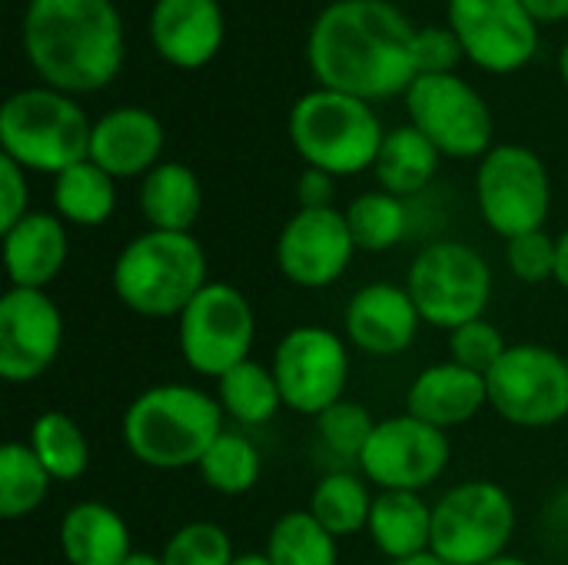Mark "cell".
I'll return each instance as SVG.
<instances>
[{"label":"cell","instance_id":"cell-1","mask_svg":"<svg viewBox=\"0 0 568 565\" xmlns=\"http://www.w3.org/2000/svg\"><path fill=\"white\" fill-rule=\"evenodd\" d=\"M416 33L389 0H336L310 30V70L326 90L366 103L389 100L419 77Z\"/></svg>","mask_w":568,"mask_h":565},{"label":"cell","instance_id":"cell-2","mask_svg":"<svg viewBox=\"0 0 568 565\" xmlns=\"http://www.w3.org/2000/svg\"><path fill=\"white\" fill-rule=\"evenodd\" d=\"M23 50L37 77L60 93H93L123 67V20L113 0H30Z\"/></svg>","mask_w":568,"mask_h":565},{"label":"cell","instance_id":"cell-3","mask_svg":"<svg viewBox=\"0 0 568 565\" xmlns=\"http://www.w3.org/2000/svg\"><path fill=\"white\" fill-rule=\"evenodd\" d=\"M226 430V416L216 393L193 383H156L136 393L120 420V440L126 453L160 473L196 470L216 436Z\"/></svg>","mask_w":568,"mask_h":565},{"label":"cell","instance_id":"cell-4","mask_svg":"<svg viewBox=\"0 0 568 565\" xmlns=\"http://www.w3.org/2000/svg\"><path fill=\"white\" fill-rule=\"evenodd\" d=\"M210 283V260L193 233L143 230L113 260V296L143 320H176Z\"/></svg>","mask_w":568,"mask_h":565},{"label":"cell","instance_id":"cell-5","mask_svg":"<svg viewBox=\"0 0 568 565\" xmlns=\"http://www.w3.org/2000/svg\"><path fill=\"white\" fill-rule=\"evenodd\" d=\"M290 140L306 167L329 176H356L376 167L386 130L373 103L320 87L293 103Z\"/></svg>","mask_w":568,"mask_h":565},{"label":"cell","instance_id":"cell-6","mask_svg":"<svg viewBox=\"0 0 568 565\" xmlns=\"http://www.w3.org/2000/svg\"><path fill=\"white\" fill-rule=\"evenodd\" d=\"M90 130L83 107L60 90L27 87L0 107V150L27 173H63L90 160Z\"/></svg>","mask_w":568,"mask_h":565},{"label":"cell","instance_id":"cell-7","mask_svg":"<svg viewBox=\"0 0 568 565\" xmlns=\"http://www.w3.org/2000/svg\"><path fill=\"white\" fill-rule=\"evenodd\" d=\"M403 283L416 300L423 323L443 333L483 320L496 293L489 260L473 243L453 236L426 240L413 256Z\"/></svg>","mask_w":568,"mask_h":565},{"label":"cell","instance_id":"cell-8","mask_svg":"<svg viewBox=\"0 0 568 565\" xmlns=\"http://www.w3.org/2000/svg\"><path fill=\"white\" fill-rule=\"evenodd\" d=\"M519 533L516 500L496 480H466L433 503V553L449 565H486Z\"/></svg>","mask_w":568,"mask_h":565},{"label":"cell","instance_id":"cell-9","mask_svg":"<svg viewBox=\"0 0 568 565\" xmlns=\"http://www.w3.org/2000/svg\"><path fill=\"white\" fill-rule=\"evenodd\" d=\"M176 346L186 370L213 383L253 360L256 310L250 296L226 280H210L176 316Z\"/></svg>","mask_w":568,"mask_h":565},{"label":"cell","instance_id":"cell-10","mask_svg":"<svg viewBox=\"0 0 568 565\" xmlns=\"http://www.w3.org/2000/svg\"><path fill=\"white\" fill-rule=\"evenodd\" d=\"M489 410L516 430H552L568 420V356L546 343H509L486 373Z\"/></svg>","mask_w":568,"mask_h":565},{"label":"cell","instance_id":"cell-11","mask_svg":"<svg viewBox=\"0 0 568 565\" xmlns=\"http://www.w3.org/2000/svg\"><path fill=\"white\" fill-rule=\"evenodd\" d=\"M270 370L280 383L283 403L296 416L316 420L339 400H346L349 373H353V346L343 333L300 323L280 336L273 346Z\"/></svg>","mask_w":568,"mask_h":565},{"label":"cell","instance_id":"cell-12","mask_svg":"<svg viewBox=\"0 0 568 565\" xmlns=\"http://www.w3.org/2000/svg\"><path fill=\"white\" fill-rule=\"evenodd\" d=\"M476 206L483 223L503 240L546 230L552 180L542 157L523 143L493 147L476 170Z\"/></svg>","mask_w":568,"mask_h":565},{"label":"cell","instance_id":"cell-13","mask_svg":"<svg viewBox=\"0 0 568 565\" xmlns=\"http://www.w3.org/2000/svg\"><path fill=\"white\" fill-rule=\"evenodd\" d=\"M409 123L449 160H483L493 150L489 103L456 73H419L406 90Z\"/></svg>","mask_w":568,"mask_h":565},{"label":"cell","instance_id":"cell-14","mask_svg":"<svg viewBox=\"0 0 568 565\" xmlns=\"http://www.w3.org/2000/svg\"><path fill=\"white\" fill-rule=\"evenodd\" d=\"M453 463V440L409 413H396L376 423L359 473L376 493H426L436 486Z\"/></svg>","mask_w":568,"mask_h":565},{"label":"cell","instance_id":"cell-15","mask_svg":"<svg viewBox=\"0 0 568 565\" xmlns=\"http://www.w3.org/2000/svg\"><path fill=\"white\" fill-rule=\"evenodd\" d=\"M63 313L47 290L7 286L0 296V376L10 386L37 383L63 350Z\"/></svg>","mask_w":568,"mask_h":565},{"label":"cell","instance_id":"cell-16","mask_svg":"<svg viewBox=\"0 0 568 565\" xmlns=\"http://www.w3.org/2000/svg\"><path fill=\"white\" fill-rule=\"evenodd\" d=\"M356 253L346 213L336 206L296 210L276 236V270L300 290L336 286L349 273Z\"/></svg>","mask_w":568,"mask_h":565},{"label":"cell","instance_id":"cell-17","mask_svg":"<svg viewBox=\"0 0 568 565\" xmlns=\"http://www.w3.org/2000/svg\"><path fill=\"white\" fill-rule=\"evenodd\" d=\"M449 30L463 53L489 73L523 70L539 47V23L523 0H449Z\"/></svg>","mask_w":568,"mask_h":565},{"label":"cell","instance_id":"cell-18","mask_svg":"<svg viewBox=\"0 0 568 565\" xmlns=\"http://www.w3.org/2000/svg\"><path fill=\"white\" fill-rule=\"evenodd\" d=\"M423 316L406 283L373 280L353 290L343 306L346 343L373 360H396L413 350L423 330Z\"/></svg>","mask_w":568,"mask_h":565},{"label":"cell","instance_id":"cell-19","mask_svg":"<svg viewBox=\"0 0 568 565\" xmlns=\"http://www.w3.org/2000/svg\"><path fill=\"white\" fill-rule=\"evenodd\" d=\"M166 133L156 113L143 107H116L103 113L90 130V160L113 180L146 176L160 167Z\"/></svg>","mask_w":568,"mask_h":565},{"label":"cell","instance_id":"cell-20","mask_svg":"<svg viewBox=\"0 0 568 565\" xmlns=\"http://www.w3.org/2000/svg\"><path fill=\"white\" fill-rule=\"evenodd\" d=\"M483 410H489L486 376L453 360L423 366L406 390V413L446 433L473 423Z\"/></svg>","mask_w":568,"mask_h":565},{"label":"cell","instance_id":"cell-21","mask_svg":"<svg viewBox=\"0 0 568 565\" xmlns=\"http://www.w3.org/2000/svg\"><path fill=\"white\" fill-rule=\"evenodd\" d=\"M223 10L216 0H156L150 10L153 47L180 70L210 63L223 43Z\"/></svg>","mask_w":568,"mask_h":565},{"label":"cell","instance_id":"cell-22","mask_svg":"<svg viewBox=\"0 0 568 565\" xmlns=\"http://www.w3.org/2000/svg\"><path fill=\"white\" fill-rule=\"evenodd\" d=\"M70 260L67 223L50 210H30L20 223L3 230L7 283L23 290H47L60 280Z\"/></svg>","mask_w":568,"mask_h":565},{"label":"cell","instance_id":"cell-23","mask_svg":"<svg viewBox=\"0 0 568 565\" xmlns=\"http://www.w3.org/2000/svg\"><path fill=\"white\" fill-rule=\"evenodd\" d=\"M57 536L67 565H123L133 553L126 519L100 500L73 503L63 513Z\"/></svg>","mask_w":568,"mask_h":565},{"label":"cell","instance_id":"cell-24","mask_svg":"<svg viewBox=\"0 0 568 565\" xmlns=\"http://www.w3.org/2000/svg\"><path fill=\"white\" fill-rule=\"evenodd\" d=\"M369 543L389 563H403L433 549V503L423 493H376Z\"/></svg>","mask_w":568,"mask_h":565},{"label":"cell","instance_id":"cell-25","mask_svg":"<svg viewBox=\"0 0 568 565\" xmlns=\"http://www.w3.org/2000/svg\"><path fill=\"white\" fill-rule=\"evenodd\" d=\"M203 210V186L186 163L163 160L140 180V213L146 230L193 233Z\"/></svg>","mask_w":568,"mask_h":565},{"label":"cell","instance_id":"cell-26","mask_svg":"<svg viewBox=\"0 0 568 565\" xmlns=\"http://www.w3.org/2000/svg\"><path fill=\"white\" fill-rule=\"evenodd\" d=\"M439 160L443 153L409 123V127H396L386 133L373 173H376L379 190L399 200H416L423 190H429L439 170Z\"/></svg>","mask_w":568,"mask_h":565},{"label":"cell","instance_id":"cell-27","mask_svg":"<svg viewBox=\"0 0 568 565\" xmlns=\"http://www.w3.org/2000/svg\"><path fill=\"white\" fill-rule=\"evenodd\" d=\"M216 403L233 430H260L286 410L273 370L256 360H246L216 380Z\"/></svg>","mask_w":568,"mask_h":565},{"label":"cell","instance_id":"cell-28","mask_svg":"<svg viewBox=\"0 0 568 565\" xmlns=\"http://www.w3.org/2000/svg\"><path fill=\"white\" fill-rule=\"evenodd\" d=\"M373 500H376V490L369 486V480L359 470H326L316 480L306 509L336 539H349V536L366 533Z\"/></svg>","mask_w":568,"mask_h":565},{"label":"cell","instance_id":"cell-29","mask_svg":"<svg viewBox=\"0 0 568 565\" xmlns=\"http://www.w3.org/2000/svg\"><path fill=\"white\" fill-rule=\"evenodd\" d=\"M53 213L67 226H103L116 213V180L93 160L67 167L53 176Z\"/></svg>","mask_w":568,"mask_h":565},{"label":"cell","instance_id":"cell-30","mask_svg":"<svg viewBox=\"0 0 568 565\" xmlns=\"http://www.w3.org/2000/svg\"><path fill=\"white\" fill-rule=\"evenodd\" d=\"M349 233L359 253H389L413 236V206L386 190L359 193L346 210Z\"/></svg>","mask_w":568,"mask_h":565},{"label":"cell","instance_id":"cell-31","mask_svg":"<svg viewBox=\"0 0 568 565\" xmlns=\"http://www.w3.org/2000/svg\"><path fill=\"white\" fill-rule=\"evenodd\" d=\"M27 446L37 453L53 483H77L90 470V443L70 413L47 410L27 430Z\"/></svg>","mask_w":568,"mask_h":565},{"label":"cell","instance_id":"cell-32","mask_svg":"<svg viewBox=\"0 0 568 565\" xmlns=\"http://www.w3.org/2000/svg\"><path fill=\"white\" fill-rule=\"evenodd\" d=\"M206 490L220 496H246L263 480V453L246 430H223L196 466Z\"/></svg>","mask_w":568,"mask_h":565},{"label":"cell","instance_id":"cell-33","mask_svg":"<svg viewBox=\"0 0 568 565\" xmlns=\"http://www.w3.org/2000/svg\"><path fill=\"white\" fill-rule=\"evenodd\" d=\"M263 553L273 565H339V539L310 509H290L273 523Z\"/></svg>","mask_w":568,"mask_h":565},{"label":"cell","instance_id":"cell-34","mask_svg":"<svg viewBox=\"0 0 568 565\" xmlns=\"http://www.w3.org/2000/svg\"><path fill=\"white\" fill-rule=\"evenodd\" d=\"M53 476L43 470L27 440H13L0 446V516L7 523L33 516L50 496Z\"/></svg>","mask_w":568,"mask_h":565},{"label":"cell","instance_id":"cell-35","mask_svg":"<svg viewBox=\"0 0 568 565\" xmlns=\"http://www.w3.org/2000/svg\"><path fill=\"white\" fill-rule=\"evenodd\" d=\"M313 423H316V443L323 456H329L333 470H356L379 420H373L366 403L346 396L326 413H320Z\"/></svg>","mask_w":568,"mask_h":565},{"label":"cell","instance_id":"cell-36","mask_svg":"<svg viewBox=\"0 0 568 565\" xmlns=\"http://www.w3.org/2000/svg\"><path fill=\"white\" fill-rule=\"evenodd\" d=\"M160 559L163 565H230L236 559V549L220 523L193 519L166 539Z\"/></svg>","mask_w":568,"mask_h":565},{"label":"cell","instance_id":"cell-37","mask_svg":"<svg viewBox=\"0 0 568 565\" xmlns=\"http://www.w3.org/2000/svg\"><path fill=\"white\" fill-rule=\"evenodd\" d=\"M446 346H449L446 360H453V363L486 376L506 356L509 340H506V333L489 316H483V320L463 323L459 330L446 333Z\"/></svg>","mask_w":568,"mask_h":565},{"label":"cell","instance_id":"cell-38","mask_svg":"<svg viewBox=\"0 0 568 565\" xmlns=\"http://www.w3.org/2000/svg\"><path fill=\"white\" fill-rule=\"evenodd\" d=\"M506 266L519 283L539 286L556 280V236L549 230L506 240Z\"/></svg>","mask_w":568,"mask_h":565},{"label":"cell","instance_id":"cell-39","mask_svg":"<svg viewBox=\"0 0 568 565\" xmlns=\"http://www.w3.org/2000/svg\"><path fill=\"white\" fill-rule=\"evenodd\" d=\"M463 57V43L453 30L426 27L416 33V63L419 73H453Z\"/></svg>","mask_w":568,"mask_h":565},{"label":"cell","instance_id":"cell-40","mask_svg":"<svg viewBox=\"0 0 568 565\" xmlns=\"http://www.w3.org/2000/svg\"><path fill=\"white\" fill-rule=\"evenodd\" d=\"M30 213V183L27 170L0 153V233L20 223Z\"/></svg>","mask_w":568,"mask_h":565},{"label":"cell","instance_id":"cell-41","mask_svg":"<svg viewBox=\"0 0 568 565\" xmlns=\"http://www.w3.org/2000/svg\"><path fill=\"white\" fill-rule=\"evenodd\" d=\"M333 193H336V176L316 170V167H306L300 173V183H296V196H300V210H323V206H333Z\"/></svg>","mask_w":568,"mask_h":565},{"label":"cell","instance_id":"cell-42","mask_svg":"<svg viewBox=\"0 0 568 565\" xmlns=\"http://www.w3.org/2000/svg\"><path fill=\"white\" fill-rule=\"evenodd\" d=\"M542 533H546L549 543L568 546V486L546 503V509H542Z\"/></svg>","mask_w":568,"mask_h":565},{"label":"cell","instance_id":"cell-43","mask_svg":"<svg viewBox=\"0 0 568 565\" xmlns=\"http://www.w3.org/2000/svg\"><path fill=\"white\" fill-rule=\"evenodd\" d=\"M523 7L536 23H556L568 17V0H523Z\"/></svg>","mask_w":568,"mask_h":565},{"label":"cell","instance_id":"cell-44","mask_svg":"<svg viewBox=\"0 0 568 565\" xmlns=\"http://www.w3.org/2000/svg\"><path fill=\"white\" fill-rule=\"evenodd\" d=\"M552 283H559L568 293V226L556 236V280Z\"/></svg>","mask_w":568,"mask_h":565},{"label":"cell","instance_id":"cell-45","mask_svg":"<svg viewBox=\"0 0 568 565\" xmlns=\"http://www.w3.org/2000/svg\"><path fill=\"white\" fill-rule=\"evenodd\" d=\"M123 565H163L160 559V553H146V549H133L130 556H126V563Z\"/></svg>","mask_w":568,"mask_h":565},{"label":"cell","instance_id":"cell-46","mask_svg":"<svg viewBox=\"0 0 568 565\" xmlns=\"http://www.w3.org/2000/svg\"><path fill=\"white\" fill-rule=\"evenodd\" d=\"M230 565H273L266 559V553H236V559Z\"/></svg>","mask_w":568,"mask_h":565},{"label":"cell","instance_id":"cell-47","mask_svg":"<svg viewBox=\"0 0 568 565\" xmlns=\"http://www.w3.org/2000/svg\"><path fill=\"white\" fill-rule=\"evenodd\" d=\"M389 565H449V563H443V559L429 549V553H423V556H413V559H403V563H389Z\"/></svg>","mask_w":568,"mask_h":565},{"label":"cell","instance_id":"cell-48","mask_svg":"<svg viewBox=\"0 0 568 565\" xmlns=\"http://www.w3.org/2000/svg\"><path fill=\"white\" fill-rule=\"evenodd\" d=\"M486 565H532V563H526L523 556H513V553H506V556H499V559H493V563H486Z\"/></svg>","mask_w":568,"mask_h":565},{"label":"cell","instance_id":"cell-49","mask_svg":"<svg viewBox=\"0 0 568 565\" xmlns=\"http://www.w3.org/2000/svg\"><path fill=\"white\" fill-rule=\"evenodd\" d=\"M559 70H562V80L568 83V43L566 50H562V57H559Z\"/></svg>","mask_w":568,"mask_h":565}]
</instances>
